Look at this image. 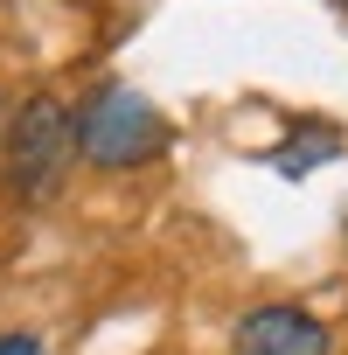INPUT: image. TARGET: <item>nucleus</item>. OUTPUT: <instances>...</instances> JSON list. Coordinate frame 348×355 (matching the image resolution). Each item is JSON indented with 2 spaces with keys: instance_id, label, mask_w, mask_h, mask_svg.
Returning <instances> with one entry per match:
<instances>
[{
  "instance_id": "obj_1",
  "label": "nucleus",
  "mask_w": 348,
  "mask_h": 355,
  "mask_svg": "<svg viewBox=\"0 0 348 355\" xmlns=\"http://www.w3.org/2000/svg\"><path fill=\"white\" fill-rule=\"evenodd\" d=\"M70 132H77V160H91L98 174H132V167H146L174 146V125L132 84H98L70 112Z\"/></svg>"
},
{
  "instance_id": "obj_5",
  "label": "nucleus",
  "mask_w": 348,
  "mask_h": 355,
  "mask_svg": "<svg viewBox=\"0 0 348 355\" xmlns=\"http://www.w3.org/2000/svg\"><path fill=\"white\" fill-rule=\"evenodd\" d=\"M341 8H348V0H341Z\"/></svg>"
},
{
  "instance_id": "obj_3",
  "label": "nucleus",
  "mask_w": 348,
  "mask_h": 355,
  "mask_svg": "<svg viewBox=\"0 0 348 355\" xmlns=\"http://www.w3.org/2000/svg\"><path fill=\"white\" fill-rule=\"evenodd\" d=\"M230 355H334V327L299 300H265L230 327Z\"/></svg>"
},
{
  "instance_id": "obj_2",
  "label": "nucleus",
  "mask_w": 348,
  "mask_h": 355,
  "mask_svg": "<svg viewBox=\"0 0 348 355\" xmlns=\"http://www.w3.org/2000/svg\"><path fill=\"white\" fill-rule=\"evenodd\" d=\"M77 160V132H70V105L63 98H28L8 119V146H0V167H8V189L21 202H49L63 189V174Z\"/></svg>"
},
{
  "instance_id": "obj_4",
  "label": "nucleus",
  "mask_w": 348,
  "mask_h": 355,
  "mask_svg": "<svg viewBox=\"0 0 348 355\" xmlns=\"http://www.w3.org/2000/svg\"><path fill=\"white\" fill-rule=\"evenodd\" d=\"M0 355H42V341L28 327H15V334H0Z\"/></svg>"
}]
</instances>
